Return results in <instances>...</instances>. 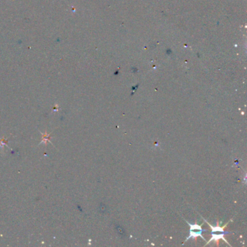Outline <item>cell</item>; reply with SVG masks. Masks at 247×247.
Instances as JSON below:
<instances>
[{
    "label": "cell",
    "mask_w": 247,
    "mask_h": 247,
    "mask_svg": "<svg viewBox=\"0 0 247 247\" xmlns=\"http://www.w3.org/2000/svg\"><path fill=\"white\" fill-rule=\"evenodd\" d=\"M189 226H190V234H189V236L188 237L187 240L189 239V238H197V237L199 236V237H202L203 239H204V237L202 236V233L203 232V230L201 228L200 226H198L197 224H189Z\"/></svg>",
    "instance_id": "6da1fadb"
}]
</instances>
